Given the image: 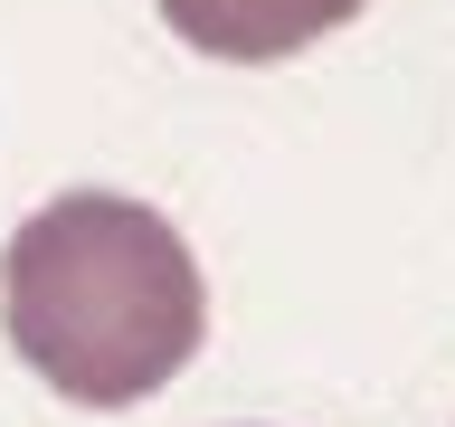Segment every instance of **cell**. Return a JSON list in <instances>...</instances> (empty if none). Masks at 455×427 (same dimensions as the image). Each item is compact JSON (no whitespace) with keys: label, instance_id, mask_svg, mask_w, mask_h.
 I'll list each match as a JSON object with an SVG mask.
<instances>
[{"label":"cell","instance_id":"cell-1","mask_svg":"<svg viewBox=\"0 0 455 427\" xmlns=\"http://www.w3.org/2000/svg\"><path fill=\"white\" fill-rule=\"evenodd\" d=\"M0 323L57 399L133 408L190 370L209 333V285L162 209L124 190H67L28 209L0 247Z\"/></svg>","mask_w":455,"mask_h":427},{"label":"cell","instance_id":"cell-2","mask_svg":"<svg viewBox=\"0 0 455 427\" xmlns=\"http://www.w3.org/2000/svg\"><path fill=\"white\" fill-rule=\"evenodd\" d=\"M171 20V38L228 67H275V57L332 38L341 20H361L370 0H152Z\"/></svg>","mask_w":455,"mask_h":427}]
</instances>
